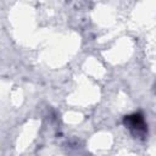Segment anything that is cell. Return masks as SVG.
<instances>
[{
  "label": "cell",
  "instance_id": "cell-1",
  "mask_svg": "<svg viewBox=\"0 0 156 156\" xmlns=\"http://www.w3.org/2000/svg\"><path fill=\"white\" fill-rule=\"evenodd\" d=\"M123 123L126 126V128H128V130L132 133V135L134 138L138 139H144L147 134V126L145 123L144 116L140 112H135L133 115L126 116L123 119Z\"/></svg>",
  "mask_w": 156,
  "mask_h": 156
}]
</instances>
